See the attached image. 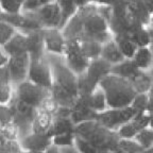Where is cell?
<instances>
[{
    "mask_svg": "<svg viewBox=\"0 0 153 153\" xmlns=\"http://www.w3.org/2000/svg\"><path fill=\"white\" fill-rule=\"evenodd\" d=\"M17 1H18L19 3H22V2H24V1H25V0H17Z\"/></svg>",
    "mask_w": 153,
    "mask_h": 153,
    "instance_id": "46",
    "label": "cell"
},
{
    "mask_svg": "<svg viewBox=\"0 0 153 153\" xmlns=\"http://www.w3.org/2000/svg\"><path fill=\"white\" fill-rule=\"evenodd\" d=\"M22 19V13H17V14H7V13L2 12L1 15H0V20H3V22L10 24L11 26L15 27L17 30H18V28L20 27Z\"/></svg>",
    "mask_w": 153,
    "mask_h": 153,
    "instance_id": "35",
    "label": "cell"
},
{
    "mask_svg": "<svg viewBox=\"0 0 153 153\" xmlns=\"http://www.w3.org/2000/svg\"><path fill=\"white\" fill-rule=\"evenodd\" d=\"M72 132H74V123L71 121L70 117H56L54 118L52 126L47 134L50 135L52 138L57 135L72 133Z\"/></svg>",
    "mask_w": 153,
    "mask_h": 153,
    "instance_id": "21",
    "label": "cell"
},
{
    "mask_svg": "<svg viewBox=\"0 0 153 153\" xmlns=\"http://www.w3.org/2000/svg\"><path fill=\"white\" fill-rule=\"evenodd\" d=\"M27 80L45 88H50L52 86V70L47 59V53L39 59H30Z\"/></svg>",
    "mask_w": 153,
    "mask_h": 153,
    "instance_id": "7",
    "label": "cell"
},
{
    "mask_svg": "<svg viewBox=\"0 0 153 153\" xmlns=\"http://www.w3.org/2000/svg\"><path fill=\"white\" fill-rule=\"evenodd\" d=\"M7 104L13 113L12 123L17 131L18 138H22L31 133L32 122L35 116L36 108L19 100L14 94Z\"/></svg>",
    "mask_w": 153,
    "mask_h": 153,
    "instance_id": "3",
    "label": "cell"
},
{
    "mask_svg": "<svg viewBox=\"0 0 153 153\" xmlns=\"http://www.w3.org/2000/svg\"><path fill=\"white\" fill-rule=\"evenodd\" d=\"M153 13V12H152ZM152 24H153V15H152Z\"/></svg>",
    "mask_w": 153,
    "mask_h": 153,
    "instance_id": "51",
    "label": "cell"
},
{
    "mask_svg": "<svg viewBox=\"0 0 153 153\" xmlns=\"http://www.w3.org/2000/svg\"><path fill=\"white\" fill-rule=\"evenodd\" d=\"M0 7L3 13L7 14L22 13V3L17 0H0Z\"/></svg>",
    "mask_w": 153,
    "mask_h": 153,
    "instance_id": "33",
    "label": "cell"
},
{
    "mask_svg": "<svg viewBox=\"0 0 153 153\" xmlns=\"http://www.w3.org/2000/svg\"><path fill=\"white\" fill-rule=\"evenodd\" d=\"M19 153H28V152H25V151H22V152H19Z\"/></svg>",
    "mask_w": 153,
    "mask_h": 153,
    "instance_id": "50",
    "label": "cell"
},
{
    "mask_svg": "<svg viewBox=\"0 0 153 153\" xmlns=\"http://www.w3.org/2000/svg\"><path fill=\"white\" fill-rule=\"evenodd\" d=\"M19 143L25 152H44L49 146L52 145L50 135L38 133H29L26 136L19 138Z\"/></svg>",
    "mask_w": 153,
    "mask_h": 153,
    "instance_id": "12",
    "label": "cell"
},
{
    "mask_svg": "<svg viewBox=\"0 0 153 153\" xmlns=\"http://www.w3.org/2000/svg\"><path fill=\"white\" fill-rule=\"evenodd\" d=\"M42 2V4H47V3H51V2H54L56 0H39Z\"/></svg>",
    "mask_w": 153,
    "mask_h": 153,
    "instance_id": "40",
    "label": "cell"
},
{
    "mask_svg": "<svg viewBox=\"0 0 153 153\" xmlns=\"http://www.w3.org/2000/svg\"><path fill=\"white\" fill-rule=\"evenodd\" d=\"M117 148L122 153H140L143 151L135 139H119Z\"/></svg>",
    "mask_w": 153,
    "mask_h": 153,
    "instance_id": "29",
    "label": "cell"
},
{
    "mask_svg": "<svg viewBox=\"0 0 153 153\" xmlns=\"http://www.w3.org/2000/svg\"><path fill=\"white\" fill-rule=\"evenodd\" d=\"M1 13H2V10H1V7H0V15H1Z\"/></svg>",
    "mask_w": 153,
    "mask_h": 153,
    "instance_id": "49",
    "label": "cell"
},
{
    "mask_svg": "<svg viewBox=\"0 0 153 153\" xmlns=\"http://www.w3.org/2000/svg\"><path fill=\"white\" fill-rule=\"evenodd\" d=\"M29 65H30V56L28 53L9 57L7 68L9 71L10 81L13 86L27 80Z\"/></svg>",
    "mask_w": 153,
    "mask_h": 153,
    "instance_id": "9",
    "label": "cell"
},
{
    "mask_svg": "<svg viewBox=\"0 0 153 153\" xmlns=\"http://www.w3.org/2000/svg\"><path fill=\"white\" fill-rule=\"evenodd\" d=\"M74 148L79 153H100V151L95 148L93 145H91L88 141L84 140L83 138L76 135L74 137Z\"/></svg>",
    "mask_w": 153,
    "mask_h": 153,
    "instance_id": "34",
    "label": "cell"
},
{
    "mask_svg": "<svg viewBox=\"0 0 153 153\" xmlns=\"http://www.w3.org/2000/svg\"><path fill=\"white\" fill-rule=\"evenodd\" d=\"M100 153H111V152H106V151H100Z\"/></svg>",
    "mask_w": 153,
    "mask_h": 153,
    "instance_id": "47",
    "label": "cell"
},
{
    "mask_svg": "<svg viewBox=\"0 0 153 153\" xmlns=\"http://www.w3.org/2000/svg\"><path fill=\"white\" fill-rule=\"evenodd\" d=\"M99 87L104 93L108 108L129 106L136 95V91L129 80L113 74L103 78L99 83Z\"/></svg>",
    "mask_w": 153,
    "mask_h": 153,
    "instance_id": "2",
    "label": "cell"
},
{
    "mask_svg": "<svg viewBox=\"0 0 153 153\" xmlns=\"http://www.w3.org/2000/svg\"><path fill=\"white\" fill-rule=\"evenodd\" d=\"M101 59L108 62V64H111L112 66L118 64V63L122 62L124 59V56L122 55V53L120 52L119 48H118L117 44L115 43L114 36L111 41L106 42L102 45V50H101Z\"/></svg>",
    "mask_w": 153,
    "mask_h": 153,
    "instance_id": "16",
    "label": "cell"
},
{
    "mask_svg": "<svg viewBox=\"0 0 153 153\" xmlns=\"http://www.w3.org/2000/svg\"><path fill=\"white\" fill-rule=\"evenodd\" d=\"M61 153H79L78 150L74 147H67V148L61 149Z\"/></svg>",
    "mask_w": 153,
    "mask_h": 153,
    "instance_id": "39",
    "label": "cell"
},
{
    "mask_svg": "<svg viewBox=\"0 0 153 153\" xmlns=\"http://www.w3.org/2000/svg\"><path fill=\"white\" fill-rule=\"evenodd\" d=\"M137 67L135 66V64L133 63L132 60L129 59H126L122 62L118 63V64L112 66V69H111V74H116L118 76H121L124 79L130 80L132 76L135 74V72L137 71Z\"/></svg>",
    "mask_w": 153,
    "mask_h": 153,
    "instance_id": "24",
    "label": "cell"
},
{
    "mask_svg": "<svg viewBox=\"0 0 153 153\" xmlns=\"http://www.w3.org/2000/svg\"><path fill=\"white\" fill-rule=\"evenodd\" d=\"M13 122V113L7 103L0 104V127L7 128Z\"/></svg>",
    "mask_w": 153,
    "mask_h": 153,
    "instance_id": "32",
    "label": "cell"
},
{
    "mask_svg": "<svg viewBox=\"0 0 153 153\" xmlns=\"http://www.w3.org/2000/svg\"><path fill=\"white\" fill-rule=\"evenodd\" d=\"M44 153H61V149L52 143L51 146H49L45 151H44Z\"/></svg>",
    "mask_w": 153,
    "mask_h": 153,
    "instance_id": "38",
    "label": "cell"
},
{
    "mask_svg": "<svg viewBox=\"0 0 153 153\" xmlns=\"http://www.w3.org/2000/svg\"><path fill=\"white\" fill-rule=\"evenodd\" d=\"M111 69H112V65L105 62L101 57H98L89 62L85 74L95 85H99L101 80L111 74Z\"/></svg>",
    "mask_w": 153,
    "mask_h": 153,
    "instance_id": "13",
    "label": "cell"
},
{
    "mask_svg": "<svg viewBox=\"0 0 153 153\" xmlns=\"http://www.w3.org/2000/svg\"><path fill=\"white\" fill-rule=\"evenodd\" d=\"M89 108L95 113H97V114L108 108L105 95L102 89L99 87V85H98V87L89 95Z\"/></svg>",
    "mask_w": 153,
    "mask_h": 153,
    "instance_id": "25",
    "label": "cell"
},
{
    "mask_svg": "<svg viewBox=\"0 0 153 153\" xmlns=\"http://www.w3.org/2000/svg\"><path fill=\"white\" fill-rule=\"evenodd\" d=\"M47 59L50 63L51 70H52L53 84L59 85L60 87L66 89L67 91L78 97L76 74H74L68 68L63 55H54L47 53Z\"/></svg>",
    "mask_w": 153,
    "mask_h": 153,
    "instance_id": "4",
    "label": "cell"
},
{
    "mask_svg": "<svg viewBox=\"0 0 153 153\" xmlns=\"http://www.w3.org/2000/svg\"><path fill=\"white\" fill-rule=\"evenodd\" d=\"M26 35V46L27 53L30 59H39L46 55L45 44H44L43 30L31 33L25 34Z\"/></svg>",
    "mask_w": 153,
    "mask_h": 153,
    "instance_id": "14",
    "label": "cell"
},
{
    "mask_svg": "<svg viewBox=\"0 0 153 153\" xmlns=\"http://www.w3.org/2000/svg\"><path fill=\"white\" fill-rule=\"evenodd\" d=\"M0 153H11V152H9V151L5 150V149H3V148H0Z\"/></svg>",
    "mask_w": 153,
    "mask_h": 153,
    "instance_id": "45",
    "label": "cell"
},
{
    "mask_svg": "<svg viewBox=\"0 0 153 153\" xmlns=\"http://www.w3.org/2000/svg\"><path fill=\"white\" fill-rule=\"evenodd\" d=\"M130 38L136 44L137 48L140 47H150L151 44V34L143 29H135L130 35Z\"/></svg>",
    "mask_w": 153,
    "mask_h": 153,
    "instance_id": "26",
    "label": "cell"
},
{
    "mask_svg": "<svg viewBox=\"0 0 153 153\" xmlns=\"http://www.w3.org/2000/svg\"><path fill=\"white\" fill-rule=\"evenodd\" d=\"M129 81L131 82L136 94L149 93V89H150L153 82L148 72L143 71V70H137Z\"/></svg>",
    "mask_w": 153,
    "mask_h": 153,
    "instance_id": "22",
    "label": "cell"
},
{
    "mask_svg": "<svg viewBox=\"0 0 153 153\" xmlns=\"http://www.w3.org/2000/svg\"><path fill=\"white\" fill-rule=\"evenodd\" d=\"M3 51L7 56H15L27 53L26 35L22 32L17 31L10 41H7L3 46H1Z\"/></svg>",
    "mask_w": 153,
    "mask_h": 153,
    "instance_id": "15",
    "label": "cell"
},
{
    "mask_svg": "<svg viewBox=\"0 0 153 153\" xmlns=\"http://www.w3.org/2000/svg\"><path fill=\"white\" fill-rule=\"evenodd\" d=\"M150 49L152 50V52H153V35H151V44H150Z\"/></svg>",
    "mask_w": 153,
    "mask_h": 153,
    "instance_id": "44",
    "label": "cell"
},
{
    "mask_svg": "<svg viewBox=\"0 0 153 153\" xmlns=\"http://www.w3.org/2000/svg\"><path fill=\"white\" fill-rule=\"evenodd\" d=\"M114 41L117 44L120 52L124 56V59L131 60L137 50L136 44L132 41L128 35H114Z\"/></svg>",
    "mask_w": 153,
    "mask_h": 153,
    "instance_id": "23",
    "label": "cell"
},
{
    "mask_svg": "<svg viewBox=\"0 0 153 153\" xmlns=\"http://www.w3.org/2000/svg\"><path fill=\"white\" fill-rule=\"evenodd\" d=\"M16 32L17 29L15 27L3 20H0V46H3L7 41H10Z\"/></svg>",
    "mask_w": 153,
    "mask_h": 153,
    "instance_id": "31",
    "label": "cell"
},
{
    "mask_svg": "<svg viewBox=\"0 0 153 153\" xmlns=\"http://www.w3.org/2000/svg\"><path fill=\"white\" fill-rule=\"evenodd\" d=\"M28 153H44V152H28Z\"/></svg>",
    "mask_w": 153,
    "mask_h": 153,
    "instance_id": "48",
    "label": "cell"
},
{
    "mask_svg": "<svg viewBox=\"0 0 153 153\" xmlns=\"http://www.w3.org/2000/svg\"><path fill=\"white\" fill-rule=\"evenodd\" d=\"M149 99H150V97L147 93L136 94L132 100L131 106L136 111L137 114H143L148 110Z\"/></svg>",
    "mask_w": 153,
    "mask_h": 153,
    "instance_id": "28",
    "label": "cell"
},
{
    "mask_svg": "<svg viewBox=\"0 0 153 153\" xmlns=\"http://www.w3.org/2000/svg\"><path fill=\"white\" fill-rule=\"evenodd\" d=\"M42 2L39 0H25L22 3V12L35 13L42 7Z\"/></svg>",
    "mask_w": 153,
    "mask_h": 153,
    "instance_id": "36",
    "label": "cell"
},
{
    "mask_svg": "<svg viewBox=\"0 0 153 153\" xmlns=\"http://www.w3.org/2000/svg\"><path fill=\"white\" fill-rule=\"evenodd\" d=\"M74 134L88 141L99 151L106 152H112L117 148L120 139L117 132L103 127L96 119L76 124Z\"/></svg>",
    "mask_w": 153,
    "mask_h": 153,
    "instance_id": "1",
    "label": "cell"
},
{
    "mask_svg": "<svg viewBox=\"0 0 153 153\" xmlns=\"http://www.w3.org/2000/svg\"><path fill=\"white\" fill-rule=\"evenodd\" d=\"M79 44L83 55L89 62L100 57L102 44L95 41V39H91V38H82L79 41Z\"/></svg>",
    "mask_w": 153,
    "mask_h": 153,
    "instance_id": "19",
    "label": "cell"
},
{
    "mask_svg": "<svg viewBox=\"0 0 153 153\" xmlns=\"http://www.w3.org/2000/svg\"><path fill=\"white\" fill-rule=\"evenodd\" d=\"M50 97L56 103L57 106H65V108H71L76 99V96L72 95L66 89L55 84H52L50 87Z\"/></svg>",
    "mask_w": 153,
    "mask_h": 153,
    "instance_id": "17",
    "label": "cell"
},
{
    "mask_svg": "<svg viewBox=\"0 0 153 153\" xmlns=\"http://www.w3.org/2000/svg\"><path fill=\"white\" fill-rule=\"evenodd\" d=\"M149 128L153 130V116H151L150 120H149Z\"/></svg>",
    "mask_w": 153,
    "mask_h": 153,
    "instance_id": "42",
    "label": "cell"
},
{
    "mask_svg": "<svg viewBox=\"0 0 153 153\" xmlns=\"http://www.w3.org/2000/svg\"><path fill=\"white\" fill-rule=\"evenodd\" d=\"M136 114V111L129 105L121 108H108L98 113L96 116V120H98L103 127L113 131H117L122 124L133 119Z\"/></svg>",
    "mask_w": 153,
    "mask_h": 153,
    "instance_id": "6",
    "label": "cell"
},
{
    "mask_svg": "<svg viewBox=\"0 0 153 153\" xmlns=\"http://www.w3.org/2000/svg\"><path fill=\"white\" fill-rule=\"evenodd\" d=\"M63 57L68 68L76 76L85 72L89 65V61L83 55L80 49L79 41L76 39L67 41Z\"/></svg>",
    "mask_w": 153,
    "mask_h": 153,
    "instance_id": "8",
    "label": "cell"
},
{
    "mask_svg": "<svg viewBox=\"0 0 153 153\" xmlns=\"http://www.w3.org/2000/svg\"><path fill=\"white\" fill-rule=\"evenodd\" d=\"M7 62H9V56L5 54V52L3 51L2 47L0 46V67L7 66Z\"/></svg>",
    "mask_w": 153,
    "mask_h": 153,
    "instance_id": "37",
    "label": "cell"
},
{
    "mask_svg": "<svg viewBox=\"0 0 153 153\" xmlns=\"http://www.w3.org/2000/svg\"><path fill=\"white\" fill-rule=\"evenodd\" d=\"M134 139L138 143V145L143 150L153 148V130L150 129L149 127L141 130L136 134Z\"/></svg>",
    "mask_w": 153,
    "mask_h": 153,
    "instance_id": "27",
    "label": "cell"
},
{
    "mask_svg": "<svg viewBox=\"0 0 153 153\" xmlns=\"http://www.w3.org/2000/svg\"><path fill=\"white\" fill-rule=\"evenodd\" d=\"M131 60L137 67V69L148 71L153 66V52L150 47L137 48L136 52Z\"/></svg>",
    "mask_w": 153,
    "mask_h": 153,
    "instance_id": "18",
    "label": "cell"
},
{
    "mask_svg": "<svg viewBox=\"0 0 153 153\" xmlns=\"http://www.w3.org/2000/svg\"><path fill=\"white\" fill-rule=\"evenodd\" d=\"M38 19L43 29H60L62 22V13L56 1L47 4H43L37 12Z\"/></svg>",
    "mask_w": 153,
    "mask_h": 153,
    "instance_id": "10",
    "label": "cell"
},
{
    "mask_svg": "<svg viewBox=\"0 0 153 153\" xmlns=\"http://www.w3.org/2000/svg\"><path fill=\"white\" fill-rule=\"evenodd\" d=\"M43 37L46 53L64 55L67 41L60 29H43Z\"/></svg>",
    "mask_w": 153,
    "mask_h": 153,
    "instance_id": "11",
    "label": "cell"
},
{
    "mask_svg": "<svg viewBox=\"0 0 153 153\" xmlns=\"http://www.w3.org/2000/svg\"><path fill=\"white\" fill-rule=\"evenodd\" d=\"M74 137H76L74 132H72V133L62 134V135H57V136L52 137V143L55 145L56 147H59L60 149L67 148V147H74Z\"/></svg>",
    "mask_w": 153,
    "mask_h": 153,
    "instance_id": "30",
    "label": "cell"
},
{
    "mask_svg": "<svg viewBox=\"0 0 153 153\" xmlns=\"http://www.w3.org/2000/svg\"><path fill=\"white\" fill-rule=\"evenodd\" d=\"M147 72H148V74H149V76H150V78H151V79H152V81H153V66L151 67L150 69H149Z\"/></svg>",
    "mask_w": 153,
    "mask_h": 153,
    "instance_id": "41",
    "label": "cell"
},
{
    "mask_svg": "<svg viewBox=\"0 0 153 153\" xmlns=\"http://www.w3.org/2000/svg\"><path fill=\"white\" fill-rule=\"evenodd\" d=\"M13 94L22 102L37 108L50 96V88H45L26 80L13 86Z\"/></svg>",
    "mask_w": 153,
    "mask_h": 153,
    "instance_id": "5",
    "label": "cell"
},
{
    "mask_svg": "<svg viewBox=\"0 0 153 153\" xmlns=\"http://www.w3.org/2000/svg\"><path fill=\"white\" fill-rule=\"evenodd\" d=\"M22 19L20 27L18 28L17 31L22 32L24 34L31 33V32H36L43 30L39 19H38L37 14L35 13H28V12H22Z\"/></svg>",
    "mask_w": 153,
    "mask_h": 153,
    "instance_id": "20",
    "label": "cell"
},
{
    "mask_svg": "<svg viewBox=\"0 0 153 153\" xmlns=\"http://www.w3.org/2000/svg\"><path fill=\"white\" fill-rule=\"evenodd\" d=\"M149 94H150V96H153V82H152V85H151L150 89H149Z\"/></svg>",
    "mask_w": 153,
    "mask_h": 153,
    "instance_id": "43",
    "label": "cell"
}]
</instances>
